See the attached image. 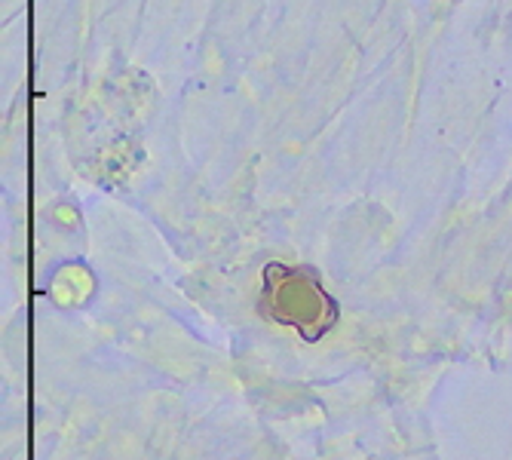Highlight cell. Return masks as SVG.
I'll return each mask as SVG.
<instances>
[{"label": "cell", "mask_w": 512, "mask_h": 460, "mask_svg": "<svg viewBox=\"0 0 512 460\" xmlns=\"http://www.w3.org/2000/svg\"><path fill=\"white\" fill-rule=\"evenodd\" d=\"M258 307L270 322L295 329L310 344L338 326V301L322 289L316 273L307 267L267 264Z\"/></svg>", "instance_id": "obj_1"}]
</instances>
